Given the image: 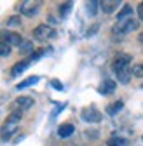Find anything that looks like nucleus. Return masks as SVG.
Returning a JSON list of instances; mask_svg holds the SVG:
<instances>
[{"label":"nucleus","mask_w":143,"mask_h":146,"mask_svg":"<svg viewBox=\"0 0 143 146\" xmlns=\"http://www.w3.org/2000/svg\"><path fill=\"white\" fill-rule=\"evenodd\" d=\"M21 118H23V113H21V111H12V113L7 117V120L4 122V125L0 127V141H9V139L16 134Z\"/></svg>","instance_id":"obj_1"},{"label":"nucleus","mask_w":143,"mask_h":146,"mask_svg":"<svg viewBox=\"0 0 143 146\" xmlns=\"http://www.w3.org/2000/svg\"><path fill=\"white\" fill-rule=\"evenodd\" d=\"M44 56V50H37V52H33L30 58H26V59H23V61H19V63H16L12 68H11V77H19V75H23V73L26 71V68L33 63V61H37L39 58H42Z\"/></svg>","instance_id":"obj_2"},{"label":"nucleus","mask_w":143,"mask_h":146,"mask_svg":"<svg viewBox=\"0 0 143 146\" xmlns=\"http://www.w3.org/2000/svg\"><path fill=\"white\" fill-rule=\"evenodd\" d=\"M138 28V21L134 17H128V19H122V21H117L112 28V31L115 35H128L131 31H134Z\"/></svg>","instance_id":"obj_3"},{"label":"nucleus","mask_w":143,"mask_h":146,"mask_svg":"<svg viewBox=\"0 0 143 146\" xmlns=\"http://www.w3.org/2000/svg\"><path fill=\"white\" fill-rule=\"evenodd\" d=\"M54 35H56L54 28H51L49 25H39L33 30V38H37L39 42H45V40L52 38Z\"/></svg>","instance_id":"obj_4"},{"label":"nucleus","mask_w":143,"mask_h":146,"mask_svg":"<svg viewBox=\"0 0 143 146\" xmlns=\"http://www.w3.org/2000/svg\"><path fill=\"white\" fill-rule=\"evenodd\" d=\"M0 42L7 44L9 47H17L23 44V38L19 33H14V31H7V30H2L0 31Z\"/></svg>","instance_id":"obj_5"},{"label":"nucleus","mask_w":143,"mask_h":146,"mask_svg":"<svg viewBox=\"0 0 143 146\" xmlns=\"http://www.w3.org/2000/svg\"><path fill=\"white\" fill-rule=\"evenodd\" d=\"M131 64V56H128V54H120V56H117L112 63V70L115 71V75L117 73H122V71H129Z\"/></svg>","instance_id":"obj_6"},{"label":"nucleus","mask_w":143,"mask_h":146,"mask_svg":"<svg viewBox=\"0 0 143 146\" xmlns=\"http://www.w3.org/2000/svg\"><path fill=\"white\" fill-rule=\"evenodd\" d=\"M80 117H82L84 122H89V123H98V122H101V118H103L101 111H98L94 106H87V108H84L82 111H80Z\"/></svg>","instance_id":"obj_7"},{"label":"nucleus","mask_w":143,"mask_h":146,"mask_svg":"<svg viewBox=\"0 0 143 146\" xmlns=\"http://www.w3.org/2000/svg\"><path fill=\"white\" fill-rule=\"evenodd\" d=\"M33 104H35V99L31 96H19V98L14 101L12 108H14V111H21L23 113L25 110H30Z\"/></svg>","instance_id":"obj_8"},{"label":"nucleus","mask_w":143,"mask_h":146,"mask_svg":"<svg viewBox=\"0 0 143 146\" xmlns=\"http://www.w3.org/2000/svg\"><path fill=\"white\" fill-rule=\"evenodd\" d=\"M39 9H40L39 2H21V4H17V11H19L23 16H28V17L35 16L39 12Z\"/></svg>","instance_id":"obj_9"},{"label":"nucleus","mask_w":143,"mask_h":146,"mask_svg":"<svg viewBox=\"0 0 143 146\" xmlns=\"http://www.w3.org/2000/svg\"><path fill=\"white\" fill-rule=\"evenodd\" d=\"M115 89H117V84L114 80H110V78H106L98 85V92L103 94V96H110V94L115 92Z\"/></svg>","instance_id":"obj_10"},{"label":"nucleus","mask_w":143,"mask_h":146,"mask_svg":"<svg viewBox=\"0 0 143 146\" xmlns=\"http://www.w3.org/2000/svg\"><path fill=\"white\" fill-rule=\"evenodd\" d=\"M75 132V127H74V123H61L59 127H58V136L61 137V139H66V137H70L72 134Z\"/></svg>","instance_id":"obj_11"},{"label":"nucleus","mask_w":143,"mask_h":146,"mask_svg":"<svg viewBox=\"0 0 143 146\" xmlns=\"http://www.w3.org/2000/svg\"><path fill=\"white\" fill-rule=\"evenodd\" d=\"M100 5H101L103 12L110 14V12H114V11L120 5V2H119V0H108V2H100Z\"/></svg>","instance_id":"obj_12"},{"label":"nucleus","mask_w":143,"mask_h":146,"mask_svg":"<svg viewBox=\"0 0 143 146\" xmlns=\"http://www.w3.org/2000/svg\"><path fill=\"white\" fill-rule=\"evenodd\" d=\"M128 17H133V7L131 5H124L120 11H119V14H117V21H122V19H128Z\"/></svg>","instance_id":"obj_13"},{"label":"nucleus","mask_w":143,"mask_h":146,"mask_svg":"<svg viewBox=\"0 0 143 146\" xmlns=\"http://www.w3.org/2000/svg\"><path fill=\"white\" fill-rule=\"evenodd\" d=\"M122 108H124V103H122V101H115L114 104H110L108 108H106V113H108L110 117H114V115H117V113L120 111Z\"/></svg>","instance_id":"obj_14"},{"label":"nucleus","mask_w":143,"mask_h":146,"mask_svg":"<svg viewBox=\"0 0 143 146\" xmlns=\"http://www.w3.org/2000/svg\"><path fill=\"white\" fill-rule=\"evenodd\" d=\"M37 82H39V77H30V78L19 82V84L16 85V89H17V90H23V89H26V87H30V85H35Z\"/></svg>","instance_id":"obj_15"},{"label":"nucleus","mask_w":143,"mask_h":146,"mask_svg":"<svg viewBox=\"0 0 143 146\" xmlns=\"http://www.w3.org/2000/svg\"><path fill=\"white\" fill-rule=\"evenodd\" d=\"M131 75L136 78H143V63H136L134 66H131Z\"/></svg>","instance_id":"obj_16"},{"label":"nucleus","mask_w":143,"mask_h":146,"mask_svg":"<svg viewBox=\"0 0 143 146\" xmlns=\"http://www.w3.org/2000/svg\"><path fill=\"white\" fill-rule=\"evenodd\" d=\"M19 52L21 54H33V44L30 40H23V44L19 45Z\"/></svg>","instance_id":"obj_17"},{"label":"nucleus","mask_w":143,"mask_h":146,"mask_svg":"<svg viewBox=\"0 0 143 146\" xmlns=\"http://www.w3.org/2000/svg\"><path fill=\"white\" fill-rule=\"evenodd\" d=\"M72 7H74V2H63V4L59 5V16H61V17H66L68 12L72 11Z\"/></svg>","instance_id":"obj_18"},{"label":"nucleus","mask_w":143,"mask_h":146,"mask_svg":"<svg viewBox=\"0 0 143 146\" xmlns=\"http://www.w3.org/2000/svg\"><path fill=\"white\" fill-rule=\"evenodd\" d=\"M108 146H128V139H124V137H112L108 141Z\"/></svg>","instance_id":"obj_19"},{"label":"nucleus","mask_w":143,"mask_h":146,"mask_svg":"<svg viewBox=\"0 0 143 146\" xmlns=\"http://www.w3.org/2000/svg\"><path fill=\"white\" fill-rule=\"evenodd\" d=\"M98 5H100V2H87V12L91 16H94L98 11Z\"/></svg>","instance_id":"obj_20"},{"label":"nucleus","mask_w":143,"mask_h":146,"mask_svg":"<svg viewBox=\"0 0 143 146\" xmlns=\"http://www.w3.org/2000/svg\"><path fill=\"white\" fill-rule=\"evenodd\" d=\"M11 54V47L7 45V44H4V42H0V56H9Z\"/></svg>","instance_id":"obj_21"},{"label":"nucleus","mask_w":143,"mask_h":146,"mask_svg":"<svg viewBox=\"0 0 143 146\" xmlns=\"http://www.w3.org/2000/svg\"><path fill=\"white\" fill-rule=\"evenodd\" d=\"M51 87H54L56 90H63V89H65V85H63L58 78H52V80H51Z\"/></svg>","instance_id":"obj_22"},{"label":"nucleus","mask_w":143,"mask_h":146,"mask_svg":"<svg viewBox=\"0 0 143 146\" xmlns=\"http://www.w3.org/2000/svg\"><path fill=\"white\" fill-rule=\"evenodd\" d=\"M7 25H9V26H16V25H21V19H19V17H17V16H12V17H9Z\"/></svg>","instance_id":"obj_23"},{"label":"nucleus","mask_w":143,"mask_h":146,"mask_svg":"<svg viewBox=\"0 0 143 146\" xmlns=\"http://www.w3.org/2000/svg\"><path fill=\"white\" fill-rule=\"evenodd\" d=\"M138 16H140V19L143 21V2L140 4V7H138Z\"/></svg>","instance_id":"obj_24"},{"label":"nucleus","mask_w":143,"mask_h":146,"mask_svg":"<svg viewBox=\"0 0 143 146\" xmlns=\"http://www.w3.org/2000/svg\"><path fill=\"white\" fill-rule=\"evenodd\" d=\"M140 44H141V45H143V31H141V33H140Z\"/></svg>","instance_id":"obj_25"},{"label":"nucleus","mask_w":143,"mask_h":146,"mask_svg":"<svg viewBox=\"0 0 143 146\" xmlns=\"http://www.w3.org/2000/svg\"><path fill=\"white\" fill-rule=\"evenodd\" d=\"M141 89H143V85H141Z\"/></svg>","instance_id":"obj_26"}]
</instances>
